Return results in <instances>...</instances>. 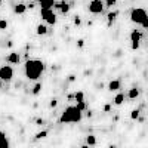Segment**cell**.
<instances>
[{
  "label": "cell",
  "mask_w": 148,
  "mask_h": 148,
  "mask_svg": "<svg viewBox=\"0 0 148 148\" xmlns=\"http://www.w3.org/2000/svg\"><path fill=\"white\" fill-rule=\"evenodd\" d=\"M47 136V130H42V132H37L36 133V139H43Z\"/></svg>",
  "instance_id": "obj_20"
},
{
  "label": "cell",
  "mask_w": 148,
  "mask_h": 148,
  "mask_svg": "<svg viewBox=\"0 0 148 148\" xmlns=\"http://www.w3.org/2000/svg\"><path fill=\"white\" fill-rule=\"evenodd\" d=\"M36 2H39L42 8H52L55 0H36Z\"/></svg>",
  "instance_id": "obj_12"
},
{
  "label": "cell",
  "mask_w": 148,
  "mask_h": 148,
  "mask_svg": "<svg viewBox=\"0 0 148 148\" xmlns=\"http://www.w3.org/2000/svg\"><path fill=\"white\" fill-rule=\"evenodd\" d=\"M36 123H37L39 126H42V125H45V120H43V119H37V121H36Z\"/></svg>",
  "instance_id": "obj_29"
},
{
  "label": "cell",
  "mask_w": 148,
  "mask_h": 148,
  "mask_svg": "<svg viewBox=\"0 0 148 148\" xmlns=\"http://www.w3.org/2000/svg\"><path fill=\"white\" fill-rule=\"evenodd\" d=\"M117 3V0H105V6L107 8H113Z\"/></svg>",
  "instance_id": "obj_24"
},
{
  "label": "cell",
  "mask_w": 148,
  "mask_h": 148,
  "mask_svg": "<svg viewBox=\"0 0 148 148\" xmlns=\"http://www.w3.org/2000/svg\"><path fill=\"white\" fill-rule=\"evenodd\" d=\"M74 24H76V25H80V24H82V19H80L79 16H76V18H74Z\"/></svg>",
  "instance_id": "obj_26"
},
{
  "label": "cell",
  "mask_w": 148,
  "mask_h": 148,
  "mask_svg": "<svg viewBox=\"0 0 148 148\" xmlns=\"http://www.w3.org/2000/svg\"><path fill=\"white\" fill-rule=\"evenodd\" d=\"M123 101H125V95H123V93H117L116 98H114V104L116 105H121Z\"/></svg>",
  "instance_id": "obj_16"
},
{
  "label": "cell",
  "mask_w": 148,
  "mask_h": 148,
  "mask_svg": "<svg viewBox=\"0 0 148 148\" xmlns=\"http://www.w3.org/2000/svg\"><path fill=\"white\" fill-rule=\"evenodd\" d=\"M120 86H121L120 80H111L108 83V90H111V92H113V90H119Z\"/></svg>",
  "instance_id": "obj_10"
},
{
  "label": "cell",
  "mask_w": 148,
  "mask_h": 148,
  "mask_svg": "<svg viewBox=\"0 0 148 148\" xmlns=\"http://www.w3.org/2000/svg\"><path fill=\"white\" fill-rule=\"evenodd\" d=\"M53 6L55 8H58L61 12H62V14H68V12H70V5L68 3H65V2H61V3H53Z\"/></svg>",
  "instance_id": "obj_8"
},
{
  "label": "cell",
  "mask_w": 148,
  "mask_h": 148,
  "mask_svg": "<svg viewBox=\"0 0 148 148\" xmlns=\"http://www.w3.org/2000/svg\"><path fill=\"white\" fill-rule=\"evenodd\" d=\"M45 70V64L40 59H28L25 62V76L30 80H37Z\"/></svg>",
  "instance_id": "obj_1"
},
{
  "label": "cell",
  "mask_w": 148,
  "mask_h": 148,
  "mask_svg": "<svg viewBox=\"0 0 148 148\" xmlns=\"http://www.w3.org/2000/svg\"><path fill=\"white\" fill-rule=\"evenodd\" d=\"M119 15V12L117 10H114V12H110V14L107 15V18H108V25H111V22H113L114 19H116V16Z\"/></svg>",
  "instance_id": "obj_17"
},
{
  "label": "cell",
  "mask_w": 148,
  "mask_h": 148,
  "mask_svg": "<svg viewBox=\"0 0 148 148\" xmlns=\"http://www.w3.org/2000/svg\"><path fill=\"white\" fill-rule=\"evenodd\" d=\"M14 77V70L10 65H2L0 67V80L3 82H9Z\"/></svg>",
  "instance_id": "obj_5"
},
{
  "label": "cell",
  "mask_w": 148,
  "mask_h": 148,
  "mask_svg": "<svg viewBox=\"0 0 148 148\" xmlns=\"http://www.w3.org/2000/svg\"><path fill=\"white\" fill-rule=\"evenodd\" d=\"M86 142H88L89 145H95V144H96V138H95V135H89V136L86 138Z\"/></svg>",
  "instance_id": "obj_21"
},
{
  "label": "cell",
  "mask_w": 148,
  "mask_h": 148,
  "mask_svg": "<svg viewBox=\"0 0 148 148\" xmlns=\"http://www.w3.org/2000/svg\"><path fill=\"white\" fill-rule=\"evenodd\" d=\"M0 147H9V141L6 138L5 132H2V130H0Z\"/></svg>",
  "instance_id": "obj_13"
},
{
  "label": "cell",
  "mask_w": 148,
  "mask_h": 148,
  "mask_svg": "<svg viewBox=\"0 0 148 148\" xmlns=\"http://www.w3.org/2000/svg\"><path fill=\"white\" fill-rule=\"evenodd\" d=\"M132 49H133V51H138V49H139V43H132Z\"/></svg>",
  "instance_id": "obj_28"
},
{
  "label": "cell",
  "mask_w": 148,
  "mask_h": 148,
  "mask_svg": "<svg viewBox=\"0 0 148 148\" xmlns=\"http://www.w3.org/2000/svg\"><path fill=\"white\" fill-rule=\"evenodd\" d=\"M127 96L130 98V99H135V98H138L139 96V90L136 88H132L129 92H127Z\"/></svg>",
  "instance_id": "obj_15"
},
{
  "label": "cell",
  "mask_w": 148,
  "mask_h": 148,
  "mask_svg": "<svg viewBox=\"0 0 148 148\" xmlns=\"http://www.w3.org/2000/svg\"><path fill=\"white\" fill-rule=\"evenodd\" d=\"M104 10V2L102 0H92V2L89 3V12L90 14H101V12Z\"/></svg>",
  "instance_id": "obj_6"
},
{
  "label": "cell",
  "mask_w": 148,
  "mask_h": 148,
  "mask_svg": "<svg viewBox=\"0 0 148 148\" xmlns=\"http://www.w3.org/2000/svg\"><path fill=\"white\" fill-rule=\"evenodd\" d=\"M2 84H3V80H0V89H2Z\"/></svg>",
  "instance_id": "obj_32"
},
{
  "label": "cell",
  "mask_w": 148,
  "mask_h": 148,
  "mask_svg": "<svg viewBox=\"0 0 148 148\" xmlns=\"http://www.w3.org/2000/svg\"><path fill=\"white\" fill-rule=\"evenodd\" d=\"M130 117H132V120H136L139 117V110H133L130 113Z\"/></svg>",
  "instance_id": "obj_22"
},
{
  "label": "cell",
  "mask_w": 148,
  "mask_h": 148,
  "mask_svg": "<svg viewBox=\"0 0 148 148\" xmlns=\"http://www.w3.org/2000/svg\"><path fill=\"white\" fill-rule=\"evenodd\" d=\"M77 46H79V47H83V46H84V40H82V39H80V40L77 42Z\"/></svg>",
  "instance_id": "obj_30"
},
{
  "label": "cell",
  "mask_w": 148,
  "mask_h": 148,
  "mask_svg": "<svg viewBox=\"0 0 148 148\" xmlns=\"http://www.w3.org/2000/svg\"><path fill=\"white\" fill-rule=\"evenodd\" d=\"M40 90H42V83H36L34 88H33V90H31V93H33V95H39Z\"/></svg>",
  "instance_id": "obj_19"
},
{
  "label": "cell",
  "mask_w": 148,
  "mask_h": 148,
  "mask_svg": "<svg viewBox=\"0 0 148 148\" xmlns=\"http://www.w3.org/2000/svg\"><path fill=\"white\" fill-rule=\"evenodd\" d=\"M14 10H15V14H18V15H22L24 12L27 10V5H24V3H18V5H15Z\"/></svg>",
  "instance_id": "obj_11"
},
{
  "label": "cell",
  "mask_w": 148,
  "mask_h": 148,
  "mask_svg": "<svg viewBox=\"0 0 148 148\" xmlns=\"http://www.w3.org/2000/svg\"><path fill=\"white\" fill-rule=\"evenodd\" d=\"M19 59H21V56L18 55V52H10L8 56V62L9 64H18Z\"/></svg>",
  "instance_id": "obj_9"
},
{
  "label": "cell",
  "mask_w": 148,
  "mask_h": 148,
  "mask_svg": "<svg viewBox=\"0 0 148 148\" xmlns=\"http://www.w3.org/2000/svg\"><path fill=\"white\" fill-rule=\"evenodd\" d=\"M0 5H2V0H0Z\"/></svg>",
  "instance_id": "obj_33"
},
{
  "label": "cell",
  "mask_w": 148,
  "mask_h": 148,
  "mask_svg": "<svg viewBox=\"0 0 148 148\" xmlns=\"http://www.w3.org/2000/svg\"><path fill=\"white\" fill-rule=\"evenodd\" d=\"M82 120V111L77 107H67L59 117V123H79Z\"/></svg>",
  "instance_id": "obj_2"
},
{
  "label": "cell",
  "mask_w": 148,
  "mask_h": 148,
  "mask_svg": "<svg viewBox=\"0 0 148 148\" xmlns=\"http://www.w3.org/2000/svg\"><path fill=\"white\" fill-rule=\"evenodd\" d=\"M141 39H142V33H141L139 30H133V31L130 33V42H132V43H139Z\"/></svg>",
  "instance_id": "obj_7"
},
{
  "label": "cell",
  "mask_w": 148,
  "mask_h": 148,
  "mask_svg": "<svg viewBox=\"0 0 148 148\" xmlns=\"http://www.w3.org/2000/svg\"><path fill=\"white\" fill-rule=\"evenodd\" d=\"M40 15L47 24H51V25H53V24L56 22V15L53 14V10L51 8H42Z\"/></svg>",
  "instance_id": "obj_4"
},
{
  "label": "cell",
  "mask_w": 148,
  "mask_h": 148,
  "mask_svg": "<svg viewBox=\"0 0 148 148\" xmlns=\"http://www.w3.org/2000/svg\"><path fill=\"white\" fill-rule=\"evenodd\" d=\"M110 108H111V105H110V104L104 105V111H110Z\"/></svg>",
  "instance_id": "obj_31"
},
{
  "label": "cell",
  "mask_w": 148,
  "mask_h": 148,
  "mask_svg": "<svg viewBox=\"0 0 148 148\" xmlns=\"http://www.w3.org/2000/svg\"><path fill=\"white\" fill-rule=\"evenodd\" d=\"M80 111H82V113H83V111L86 110V104H84V101H80V102H77V105H76Z\"/></svg>",
  "instance_id": "obj_23"
},
{
  "label": "cell",
  "mask_w": 148,
  "mask_h": 148,
  "mask_svg": "<svg viewBox=\"0 0 148 148\" xmlns=\"http://www.w3.org/2000/svg\"><path fill=\"white\" fill-rule=\"evenodd\" d=\"M6 28H8V21L0 19V30H6Z\"/></svg>",
  "instance_id": "obj_25"
},
{
  "label": "cell",
  "mask_w": 148,
  "mask_h": 148,
  "mask_svg": "<svg viewBox=\"0 0 148 148\" xmlns=\"http://www.w3.org/2000/svg\"><path fill=\"white\" fill-rule=\"evenodd\" d=\"M49 105H51L52 108H55V107L58 105V101H56V99H52V101H51V104H49Z\"/></svg>",
  "instance_id": "obj_27"
},
{
  "label": "cell",
  "mask_w": 148,
  "mask_h": 148,
  "mask_svg": "<svg viewBox=\"0 0 148 148\" xmlns=\"http://www.w3.org/2000/svg\"><path fill=\"white\" fill-rule=\"evenodd\" d=\"M36 33L39 34V36H45V34L47 33V27L43 25V24H39V25H37V28H36Z\"/></svg>",
  "instance_id": "obj_14"
},
{
  "label": "cell",
  "mask_w": 148,
  "mask_h": 148,
  "mask_svg": "<svg viewBox=\"0 0 148 148\" xmlns=\"http://www.w3.org/2000/svg\"><path fill=\"white\" fill-rule=\"evenodd\" d=\"M74 99H76L77 102H80V101H84V93H83L82 90L76 92V93H74Z\"/></svg>",
  "instance_id": "obj_18"
},
{
  "label": "cell",
  "mask_w": 148,
  "mask_h": 148,
  "mask_svg": "<svg viewBox=\"0 0 148 148\" xmlns=\"http://www.w3.org/2000/svg\"><path fill=\"white\" fill-rule=\"evenodd\" d=\"M130 21L135 24H141L144 28H148V16L142 8H135L130 12Z\"/></svg>",
  "instance_id": "obj_3"
}]
</instances>
